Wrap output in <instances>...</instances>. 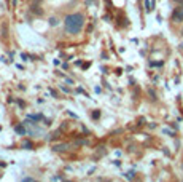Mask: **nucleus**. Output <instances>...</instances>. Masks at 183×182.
Here are the masks:
<instances>
[{"instance_id": "f257e3e1", "label": "nucleus", "mask_w": 183, "mask_h": 182, "mask_svg": "<svg viewBox=\"0 0 183 182\" xmlns=\"http://www.w3.org/2000/svg\"><path fill=\"white\" fill-rule=\"evenodd\" d=\"M84 24V16L81 13H73V15H69L65 18V32L67 34H78L81 29H83Z\"/></svg>"}, {"instance_id": "f03ea898", "label": "nucleus", "mask_w": 183, "mask_h": 182, "mask_svg": "<svg viewBox=\"0 0 183 182\" xmlns=\"http://www.w3.org/2000/svg\"><path fill=\"white\" fill-rule=\"evenodd\" d=\"M172 19H174L175 22H182V21H183V6L175 8L174 15H172Z\"/></svg>"}, {"instance_id": "7ed1b4c3", "label": "nucleus", "mask_w": 183, "mask_h": 182, "mask_svg": "<svg viewBox=\"0 0 183 182\" xmlns=\"http://www.w3.org/2000/svg\"><path fill=\"white\" fill-rule=\"evenodd\" d=\"M16 133H19V134H26V130L22 126H16Z\"/></svg>"}, {"instance_id": "20e7f679", "label": "nucleus", "mask_w": 183, "mask_h": 182, "mask_svg": "<svg viewBox=\"0 0 183 182\" xmlns=\"http://www.w3.org/2000/svg\"><path fill=\"white\" fill-rule=\"evenodd\" d=\"M22 147H24V149H30V147H32V144H30L29 141H26V142H22Z\"/></svg>"}, {"instance_id": "39448f33", "label": "nucleus", "mask_w": 183, "mask_h": 182, "mask_svg": "<svg viewBox=\"0 0 183 182\" xmlns=\"http://www.w3.org/2000/svg\"><path fill=\"white\" fill-rule=\"evenodd\" d=\"M175 2H178V3H183V0H175Z\"/></svg>"}, {"instance_id": "423d86ee", "label": "nucleus", "mask_w": 183, "mask_h": 182, "mask_svg": "<svg viewBox=\"0 0 183 182\" xmlns=\"http://www.w3.org/2000/svg\"><path fill=\"white\" fill-rule=\"evenodd\" d=\"M182 168H183V164H182Z\"/></svg>"}]
</instances>
